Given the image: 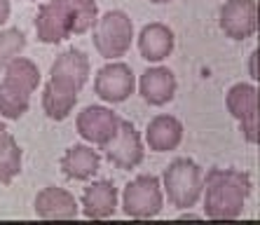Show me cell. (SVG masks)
Masks as SVG:
<instances>
[{
    "mask_svg": "<svg viewBox=\"0 0 260 225\" xmlns=\"http://www.w3.org/2000/svg\"><path fill=\"white\" fill-rule=\"evenodd\" d=\"M99 19L96 0H47L38 7L36 36L45 45H59L94 28Z\"/></svg>",
    "mask_w": 260,
    "mask_h": 225,
    "instance_id": "cell-1",
    "label": "cell"
},
{
    "mask_svg": "<svg viewBox=\"0 0 260 225\" xmlns=\"http://www.w3.org/2000/svg\"><path fill=\"white\" fill-rule=\"evenodd\" d=\"M251 176L239 169H220L211 167L204 174V216L211 220H235L244 213L251 195Z\"/></svg>",
    "mask_w": 260,
    "mask_h": 225,
    "instance_id": "cell-2",
    "label": "cell"
},
{
    "mask_svg": "<svg viewBox=\"0 0 260 225\" xmlns=\"http://www.w3.org/2000/svg\"><path fill=\"white\" fill-rule=\"evenodd\" d=\"M40 85V71L30 59L17 56L7 63L5 78L0 82V115L5 120H19L28 113L30 94Z\"/></svg>",
    "mask_w": 260,
    "mask_h": 225,
    "instance_id": "cell-3",
    "label": "cell"
},
{
    "mask_svg": "<svg viewBox=\"0 0 260 225\" xmlns=\"http://www.w3.org/2000/svg\"><path fill=\"white\" fill-rule=\"evenodd\" d=\"M164 195L169 197V204L176 209H190L202 200L204 188V171L190 157L174 159L162 174Z\"/></svg>",
    "mask_w": 260,
    "mask_h": 225,
    "instance_id": "cell-4",
    "label": "cell"
},
{
    "mask_svg": "<svg viewBox=\"0 0 260 225\" xmlns=\"http://www.w3.org/2000/svg\"><path fill=\"white\" fill-rule=\"evenodd\" d=\"M134 40V24L122 10H110L94 24L91 43L103 59L115 61L124 56Z\"/></svg>",
    "mask_w": 260,
    "mask_h": 225,
    "instance_id": "cell-5",
    "label": "cell"
},
{
    "mask_svg": "<svg viewBox=\"0 0 260 225\" xmlns=\"http://www.w3.org/2000/svg\"><path fill=\"white\" fill-rule=\"evenodd\" d=\"M164 204V192H162V181L152 174H141L132 183L124 185L122 192V209L129 218H152L162 211Z\"/></svg>",
    "mask_w": 260,
    "mask_h": 225,
    "instance_id": "cell-6",
    "label": "cell"
},
{
    "mask_svg": "<svg viewBox=\"0 0 260 225\" xmlns=\"http://www.w3.org/2000/svg\"><path fill=\"white\" fill-rule=\"evenodd\" d=\"M225 106L230 115L239 122V132L244 141L258 143L260 141V117H258V89L246 82H237L225 94Z\"/></svg>",
    "mask_w": 260,
    "mask_h": 225,
    "instance_id": "cell-7",
    "label": "cell"
},
{
    "mask_svg": "<svg viewBox=\"0 0 260 225\" xmlns=\"http://www.w3.org/2000/svg\"><path fill=\"white\" fill-rule=\"evenodd\" d=\"M120 122L122 117L106 106H87L75 117V129L85 141L103 148L117 136Z\"/></svg>",
    "mask_w": 260,
    "mask_h": 225,
    "instance_id": "cell-8",
    "label": "cell"
},
{
    "mask_svg": "<svg viewBox=\"0 0 260 225\" xmlns=\"http://www.w3.org/2000/svg\"><path fill=\"white\" fill-rule=\"evenodd\" d=\"M136 80H134L132 66L124 61H110L103 68H99L94 78V94L108 104H122L134 94Z\"/></svg>",
    "mask_w": 260,
    "mask_h": 225,
    "instance_id": "cell-9",
    "label": "cell"
},
{
    "mask_svg": "<svg viewBox=\"0 0 260 225\" xmlns=\"http://www.w3.org/2000/svg\"><path fill=\"white\" fill-rule=\"evenodd\" d=\"M218 26L232 40H248L258 30V5L255 0H225L218 12Z\"/></svg>",
    "mask_w": 260,
    "mask_h": 225,
    "instance_id": "cell-10",
    "label": "cell"
},
{
    "mask_svg": "<svg viewBox=\"0 0 260 225\" xmlns=\"http://www.w3.org/2000/svg\"><path fill=\"white\" fill-rule=\"evenodd\" d=\"M106 159H108L113 167L122 171H129V169H136V167L143 162L145 157V150H143V141H141V134L136 132L129 120H122L120 122V132L108 146L101 148Z\"/></svg>",
    "mask_w": 260,
    "mask_h": 225,
    "instance_id": "cell-11",
    "label": "cell"
},
{
    "mask_svg": "<svg viewBox=\"0 0 260 225\" xmlns=\"http://www.w3.org/2000/svg\"><path fill=\"white\" fill-rule=\"evenodd\" d=\"M87 78H89V56L75 47L56 56V61L49 68V82L61 89L75 91V94H80Z\"/></svg>",
    "mask_w": 260,
    "mask_h": 225,
    "instance_id": "cell-12",
    "label": "cell"
},
{
    "mask_svg": "<svg viewBox=\"0 0 260 225\" xmlns=\"http://www.w3.org/2000/svg\"><path fill=\"white\" fill-rule=\"evenodd\" d=\"M36 216L43 220H73L78 218L80 207L78 200L68 192L66 188L47 185L36 195Z\"/></svg>",
    "mask_w": 260,
    "mask_h": 225,
    "instance_id": "cell-13",
    "label": "cell"
},
{
    "mask_svg": "<svg viewBox=\"0 0 260 225\" xmlns=\"http://www.w3.org/2000/svg\"><path fill=\"white\" fill-rule=\"evenodd\" d=\"M176 89H178V82H176V75L171 73L169 68L155 66V68H148L141 75V82H139L141 97H143L145 104L155 106V108L174 101Z\"/></svg>",
    "mask_w": 260,
    "mask_h": 225,
    "instance_id": "cell-14",
    "label": "cell"
},
{
    "mask_svg": "<svg viewBox=\"0 0 260 225\" xmlns=\"http://www.w3.org/2000/svg\"><path fill=\"white\" fill-rule=\"evenodd\" d=\"M176 36L174 30L162 21H152L145 24L139 33V52L145 61L150 63H159L174 52Z\"/></svg>",
    "mask_w": 260,
    "mask_h": 225,
    "instance_id": "cell-15",
    "label": "cell"
},
{
    "mask_svg": "<svg viewBox=\"0 0 260 225\" xmlns=\"http://www.w3.org/2000/svg\"><path fill=\"white\" fill-rule=\"evenodd\" d=\"M82 213L91 220H106L110 218L117 209V188L113 181H94L89 188L82 192Z\"/></svg>",
    "mask_w": 260,
    "mask_h": 225,
    "instance_id": "cell-16",
    "label": "cell"
},
{
    "mask_svg": "<svg viewBox=\"0 0 260 225\" xmlns=\"http://www.w3.org/2000/svg\"><path fill=\"white\" fill-rule=\"evenodd\" d=\"M183 141V124L174 115L152 117L145 127V143L152 152H169L176 150Z\"/></svg>",
    "mask_w": 260,
    "mask_h": 225,
    "instance_id": "cell-17",
    "label": "cell"
},
{
    "mask_svg": "<svg viewBox=\"0 0 260 225\" xmlns=\"http://www.w3.org/2000/svg\"><path fill=\"white\" fill-rule=\"evenodd\" d=\"M99 169H101L99 152L89 146H82V143L71 146L61 157V171L71 181H89Z\"/></svg>",
    "mask_w": 260,
    "mask_h": 225,
    "instance_id": "cell-18",
    "label": "cell"
},
{
    "mask_svg": "<svg viewBox=\"0 0 260 225\" xmlns=\"http://www.w3.org/2000/svg\"><path fill=\"white\" fill-rule=\"evenodd\" d=\"M78 97L80 94H75V91H68V89H61V87L52 85L47 80V85H45L43 89V110L45 115L49 117V120H66L68 115L73 113V108H75V104H78Z\"/></svg>",
    "mask_w": 260,
    "mask_h": 225,
    "instance_id": "cell-19",
    "label": "cell"
},
{
    "mask_svg": "<svg viewBox=\"0 0 260 225\" xmlns=\"http://www.w3.org/2000/svg\"><path fill=\"white\" fill-rule=\"evenodd\" d=\"M21 174V148L12 134L0 141V185H10Z\"/></svg>",
    "mask_w": 260,
    "mask_h": 225,
    "instance_id": "cell-20",
    "label": "cell"
},
{
    "mask_svg": "<svg viewBox=\"0 0 260 225\" xmlns=\"http://www.w3.org/2000/svg\"><path fill=\"white\" fill-rule=\"evenodd\" d=\"M26 47V36L19 28H5L0 30V71H5L7 63L17 56H21Z\"/></svg>",
    "mask_w": 260,
    "mask_h": 225,
    "instance_id": "cell-21",
    "label": "cell"
},
{
    "mask_svg": "<svg viewBox=\"0 0 260 225\" xmlns=\"http://www.w3.org/2000/svg\"><path fill=\"white\" fill-rule=\"evenodd\" d=\"M10 19V0H0V26Z\"/></svg>",
    "mask_w": 260,
    "mask_h": 225,
    "instance_id": "cell-22",
    "label": "cell"
},
{
    "mask_svg": "<svg viewBox=\"0 0 260 225\" xmlns=\"http://www.w3.org/2000/svg\"><path fill=\"white\" fill-rule=\"evenodd\" d=\"M251 78L258 80V49H253V54H251Z\"/></svg>",
    "mask_w": 260,
    "mask_h": 225,
    "instance_id": "cell-23",
    "label": "cell"
},
{
    "mask_svg": "<svg viewBox=\"0 0 260 225\" xmlns=\"http://www.w3.org/2000/svg\"><path fill=\"white\" fill-rule=\"evenodd\" d=\"M178 218H181V220H197V218H200V216H197V213H190V211H185V213H181Z\"/></svg>",
    "mask_w": 260,
    "mask_h": 225,
    "instance_id": "cell-24",
    "label": "cell"
},
{
    "mask_svg": "<svg viewBox=\"0 0 260 225\" xmlns=\"http://www.w3.org/2000/svg\"><path fill=\"white\" fill-rule=\"evenodd\" d=\"M7 134H10V132H7V127H5V124H3V122H0V141L5 139Z\"/></svg>",
    "mask_w": 260,
    "mask_h": 225,
    "instance_id": "cell-25",
    "label": "cell"
},
{
    "mask_svg": "<svg viewBox=\"0 0 260 225\" xmlns=\"http://www.w3.org/2000/svg\"><path fill=\"white\" fill-rule=\"evenodd\" d=\"M150 3H155V5H164V3H171V0H150Z\"/></svg>",
    "mask_w": 260,
    "mask_h": 225,
    "instance_id": "cell-26",
    "label": "cell"
}]
</instances>
